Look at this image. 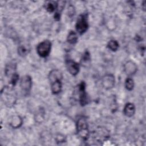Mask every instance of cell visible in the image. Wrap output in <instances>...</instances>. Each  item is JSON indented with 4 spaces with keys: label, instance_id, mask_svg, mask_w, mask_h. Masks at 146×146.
<instances>
[{
    "label": "cell",
    "instance_id": "obj_1",
    "mask_svg": "<svg viewBox=\"0 0 146 146\" xmlns=\"http://www.w3.org/2000/svg\"><path fill=\"white\" fill-rule=\"evenodd\" d=\"M76 131L78 136L82 140H86L88 139L90 135V132L86 118L81 117L78 119L76 123Z\"/></svg>",
    "mask_w": 146,
    "mask_h": 146
},
{
    "label": "cell",
    "instance_id": "obj_2",
    "mask_svg": "<svg viewBox=\"0 0 146 146\" xmlns=\"http://www.w3.org/2000/svg\"><path fill=\"white\" fill-rule=\"evenodd\" d=\"M11 89L8 87H4L1 91V99L4 104L7 106H11L15 101L14 95L11 92Z\"/></svg>",
    "mask_w": 146,
    "mask_h": 146
},
{
    "label": "cell",
    "instance_id": "obj_3",
    "mask_svg": "<svg viewBox=\"0 0 146 146\" xmlns=\"http://www.w3.org/2000/svg\"><path fill=\"white\" fill-rule=\"evenodd\" d=\"M51 43L48 40H44L40 42L36 47L38 54L42 58L47 57L50 53Z\"/></svg>",
    "mask_w": 146,
    "mask_h": 146
},
{
    "label": "cell",
    "instance_id": "obj_4",
    "mask_svg": "<svg viewBox=\"0 0 146 146\" xmlns=\"http://www.w3.org/2000/svg\"><path fill=\"white\" fill-rule=\"evenodd\" d=\"M75 27L77 32L80 35L84 34L87 31L88 24L86 14H81L79 16L76 22Z\"/></svg>",
    "mask_w": 146,
    "mask_h": 146
},
{
    "label": "cell",
    "instance_id": "obj_5",
    "mask_svg": "<svg viewBox=\"0 0 146 146\" xmlns=\"http://www.w3.org/2000/svg\"><path fill=\"white\" fill-rule=\"evenodd\" d=\"M21 90L24 94H28L32 87V79L29 75H25L22 77L20 82Z\"/></svg>",
    "mask_w": 146,
    "mask_h": 146
},
{
    "label": "cell",
    "instance_id": "obj_6",
    "mask_svg": "<svg viewBox=\"0 0 146 146\" xmlns=\"http://www.w3.org/2000/svg\"><path fill=\"white\" fill-rule=\"evenodd\" d=\"M115 76L111 74L105 75L102 79V86L106 90H110L115 86Z\"/></svg>",
    "mask_w": 146,
    "mask_h": 146
},
{
    "label": "cell",
    "instance_id": "obj_7",
    "mask_svg": "<svg viewBox=\"0 0 146 146\" xmlns=\"http://www.w3.org/2000/svg\"><path fill=\"white\" fill-rule=\"evenodd\" d=\"M66 66L68 71L73 76L76 75L79 71V65L76 62L71 59L66 60Z\"/></svg>",
    "mask_w": 146,
    "mask_h": 146
},
{
    "label": "cell",
    "instance_id": "obj_8",
    "mask_svg": "<svg viewBox=\"0 0 146 146\" xmlns=\"http://www.w3.org/2000/svg\"><path fill=\"white\" fill-rule=\"evenodd\" d=\"M137 70V66L135 62L128 60L124 64V71L128 76L134 75Z\"/></svg>",
    "mask_w": 146,
    "mask_h": 146
},
{
    "label": "cell",
    "instance_id": "obj_9",
    "mask_svg": "<svg viewBox=\"0 0 146 146\" xmlns=\"http://www.w3.org/2000/svg\"><path fill=\"white\" fill-rule=\"evenodd\" d=\"M79 93V102L81 106H85L87 103V95L85 92L86 84L84 82H82L78 86Z\"/></svg>",
    "mask_w": 146,
    "mask_h": 146
},
{
    "label": "cell",
    "instance_id": "obj_10",
    "mask_svg": "<svg viewBox=\"0 0 146 146\" xmlns=\"http://www.w3.org/2000/svg\"><path fill=\"white\" fill-rule=\"evenodd\" d=\"M23 123V120L19 115L12 116L9 120V124L13 128H19Z\"/></svg>",
    "mask_w": 146,
    "mask_h": 146
},
{
    "label": "cell",
    "instance_id": "obj_11",
    "mask_svg": "<svg viewBox=\"0 0 146 146\" xmlns=\"http://www.w3.org/2000/svg\"><path fill=\"white\" fill-rule=\"evenodd\" d=\"M62 78H63L62 74L58 70H53L51 71L48 75V79L50 82V83L58 80H62Z\"/></svg>",
    "mask_w": 146,
    "mask_h": 146
},
{
    "label": "cell",
    "instance_id": "obj_12",
    "mask_svg": "<svg viewBox=\"0 0 146 146\" xmlns=\"http://www.w3.org/2000/svg\"><path fill=\"white\" fill-rule=\"evenodd\" d=\"M124 114L127 117H132L135 113V106L132 103H127L123 109Z\"/></svg>",
    "mask_w": 146,
    "mask_h": 146
},
{
    "label": "cell",
    "instance_id": "obj_13",
    "mask_svg": "<svg viewBox=\"0 0 146 146\" xmlns=\"http://www.w3.org/2000/svg\"><path fill=\"white\" fill-rule=\"evenodd\" d=\"M62 87L61 80H58L51 83V90L54 94H59L62 90Z\"/></svg>",
    "mask_w": 146,
    "mask_h": 146
},
{
    "label": "cell",
    "instance_id": "obj_14",
    "mask_svg": "<svg viewBox=\"0 0 146 146\" xmlns=\"http://www.w3.org/2000/svg\"><path fill=\"white\" fill-rule=\"evenodd\" d=\"M67 40V42L70 44L76 43L78 41L77 34L74 31H71L68 34Z\"/></svg>",
    "mask_w": 146,
    "mask_h": 146
},
{
    "label": "cell",
    "instance_id": "obj_15",
    "mask_svg": "<svg viewBox=\"0 0 146 146\" xmlns=\"http://www.w3.org/2000/svg\"><path fill=\"white\" fill-rule=\"evenodd\" d=\"M16 67L15 66V64L13 63H9L8 64L6 68H5V74L7 76H12L13 74H14L15 70Z\"/></svg>",
    "mask_w": 146,
    "mask_h": 146
},
{
    "label": "cell",
    "instance_id": "obj_16",
    "mask_svg": "<svg viewBox=\"0 0 146 146\" xmlns=\"http://www.w3.org/2000/svg\"><path fill=\"white\" fill-rule=\"evenodd\" d=\"M57 7H58V3L57 2L54 1L48 2L46 5V10L50 13L54 12L57 9Z\"/></svg>",
    "mask_w": 146,
    "mask_h": 146
},
{
    "label": "cell",
    "instance_id": "obj_17",
    "mask_svg": "<svg viewBox=\"0 0 146 146\" xmlns=\"http://www.w3.org/2000/svg\"><path fill=\"white\" fill-rule=\"evenodd\" d=\"M107 47L111 51H115L119 48V43L116 40H111L108 42Z\"/></svg>",
    "mask_w": 146,
    "mask_h": 146
},
{
    "label": "cell",
    "instance_id": "obj_18",
    "mask_svg": "<svg viewBox=\"0 0 146 146\" xmlns=\"http://www.w3.org/2000/svg\"><path fill=\"white\" fill-rule=\"evenodd\" d=\"M125 87L129 91L132 90L134 87V82L131 78H128L125 82Z\"/></svg>",
    "mask_w": 146,
    "mask_h": 146
},
{
    "label": "cell",
    "instance_id": "obj_19",
    "mask_svg": "<svg viewBox=\"0 0 146 146\" xmlns=\"http://www.w3.org/2000/svg\"><path fill=\"white\" fill-rule=\"evenodd\" d=\"M29 50L24 46H20L18 48V52L20 56H24L28 54Z\"/></svg>",
    "mask_w": 146,
    "mask_h": 146
},
{
    "label": "cell",
    "instance_id": "obj_20",
    "mask_svg": "<svg viewBox=\"0 0 146 146\" xmlns=\"http://www.w3.org/2000/svg\"><path fill=\"white\" fill-rule=\"evenodd\" d=\"M18 79H19V75H18L17 73H15L14 74H13V75L11 76L10 83H11L13 86L15 85L16 83H17V81L18 80Z\"/></svg>",
    "mask_w": 146,
    "mask_h": 146
},
{
    "label": "cell",
    "instance_id": "obj_21",
    "mask_svg": "<svg viewBox=\"0 0 146 146\" xmlns=\"http://www.w3.org/2000/svg\"><path fill=\"white\" fill-rule=\"evenodd\" d=\"M90 59V54L88 51H86L84 54L83 55L82 58V60L84 62H87Z\"/></svg>",
    "mask_w": 146,
    "mask_h": 146
}]
</instances>
